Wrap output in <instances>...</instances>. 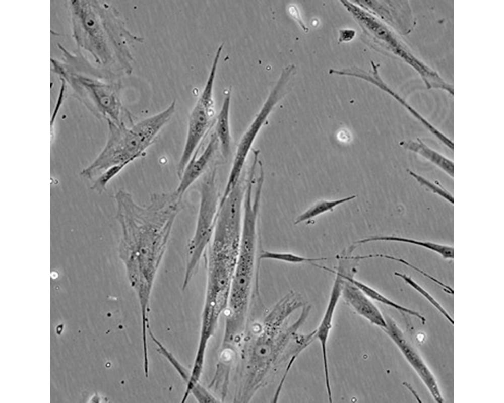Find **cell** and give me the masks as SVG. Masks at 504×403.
Instances as JSON below:
<instances>
[{
    "instance_id": "52a82bcc",
    "label": "cell",
    "mask_w": 504,
    "mask_h": 403,
    "mask_svg": "<svg viewBox=\"0 0 504 403\" xmlns=\"http://www.w3.org/2000/svg\"><path fill=\"white\" fill-rule=\"evenodd\" d=\"M75 89L76 96L98 118L119 123L124 112L120 98L121 83L103 72L95 78L62 72Z\"/></svg>"
},
{
    "instance_id": "9a60e30c",
    "label": "cell",
    "mask_w": 504,
    "mask_h": 403,
    "mask_svg": "<svg viewBox=\"0 0 504 403\" xmlns=\"http://www.w3.org/2000/svg\"><path fill=\"white\" fill-rule=\"evenodd\" d=\"M400 145L426 159L451 178L454 176L453 161L436 150L431 148L419 138L414 140L404 141Z\"/></svg>"
},
{
    "instance_id": "ba28073f",
    "label": "cell",
    "mask_w": 504,
    "mask_h": 403,
    "mask_svg": "<svg viewBox=\"0 0 504 403\" xmlns=\"http://www.w3.org/2000/svg\"><path fill=\"white\" fill-rule=\"evenodd\" d=\"M295 66L290 64L282 69L260 109L242 134L235 151L223 195H226L237 183L249 151L261 129L275 106L291 90L296 74Z\"/></svg>"
},
{
    "instance_id": "603a6c76",
    "label": "cell",
    "mask_w": 504,
    "mask_h": 403,
    "mask_svg": "<svg viewBox=\"0 0 504 403\" xmlns=\"http://www.w3.org/2000/svg\"><path fill=\"white\" fill-rule=\"evenodd\" d=\"M385 258V259H390V260H393V261H397V262L403 263L404 265H406V266H407L408 267H411L412 268H413V270H415L416 271H417L418 272L420 273L421 274H422V275H423L424 277L428 278L429 279H430L431 281H433L434 283H436L437 285L440 286L441 287H442L446 290V291L447 292H448L449 293H451V294H453V289L451 288H450L449 286L446 285V284H444L443 282H442L441 281H439L438 280H437V279H436L434 277L431 276L430 275H429L428 273H426L425 272L423 271L421 269L417 267V266L414 265L413 264L410 263V262H408L407 261H406V260H404V259H403L402 258H398V257H395V256H391V255H384V254H369V255H366L361 256V259H368V258Z\"/></svg>"
},
{
    "instance_id": "d6986e66",
    "label": "cell",
    "mask_w": 504,
    "mask_h": 403,
    "mask_svg": "<svg viewBox=\"0 0 504 403\" xmlns=\"http://www.w3.org/2000/svg\"><path fill=\"white\" fill-rule=\"evenodd\" d=\"M259 258L260 260H273L294 264L313 263L327 259L325 257H306L291 252H274L264 250L261 251Z\"/></svg>"
},
{
    "instance_id": "7402d4cb",
    "label": "cell",
    "mask_w": 504,
    "mask_h": 403,
    "mask_svg": "<svg viewBox=\"0 0 504 403\" xmlns=\"http://www.w3.org/2000/svg\"><path fill=\"white\" fill-rule=\"evenodd\" d=\"M394 274L396 276L403 280L405 282L424 297L437 309H438L441 313H442V314L450 322H451L452 324H453V321L451 317L449 315L446 310L438 303V302L426 290L415 282L411 277L406 274L398 272H395Z\"/></svg>"
},
{
    "instance_id": "ffe728a7",
    "label": "cell",
    "mask_w": 504,
    "mask_h": 403,
    "mask_svg": "<svg viewBox=\"0 0 504 403\" xmlns=\"http://www.w3.org/2000/svg\"><path fill=\"white\" fill-rule=\"evenodd\" d=\"M407 171L420 186L426 190L438 195L451 204H453L454 198L452 194L442 186L439 182L436 183L432 181L411 170L407 169Z\"/></svg>"
},
{
    "instance_id": "8992f818",
    "label": "cell",
    "mask_w": 504,
    "mask_h": 403,
    "mask_svg": "<svg viewBox=\"0 0 504 403\" xmlns=\"http://www.w3.org/2000/svg\"><path fill=\"white\" fill-rule=\"evenodd\" d=\"M215 166L206 172L201 182L199 207L193 236L186 247V262L182 290H185L198 270L216 226L220 198L216 184Z\"/></svg>"
},
{
    "instance_id": "9c48e42d",
    "label": "cell",
    "mask_w": 504,
    "mask_h": 403,
    "mask_svg": "<svg viewBox=\"0 0 504 403\" xmlns=\"http://www.w3.org/2000/svg\"><path fill=\"white\" fill-rule=\"evenodd\" d=\"M219 53L214 55L206 83L190 114L186 137L177 169L180 179L183 172L210 129L215 114L213 89Z\"/></svg>"
},
{
    "instance_id": "7a4b0ae2",
    "label": "cell",
    "mask_w": 504,
    "mask_h": 403,
    "mask_svg": "<svg viewBox=\"0 0 504 403\" xmlns=\"http://www.w3.org/2000/svg\"><path fill=\"white\" fill-rule=\"evenodd\" d=\"M182 198L175 191L153 193L147 205L141 206L123 189L114 195L115 219L121 231L118 256L137 297L144 331L149 326L150 302L157 274L175 219L184 208Z\"/></svg>"
},
{
    "instance_id": "3957f363",
    "label": "cell",
    "mask_w": 504,
    "mask_h": 403,
    "mask_svg": "<svg viewBox=\"0 0 504 403\" xmlns=\"http://www.w3.org/2000/svg\"><path fill=\"white\" fill-rule=\"evenodd\" d=\"M74 33L82 47L90 51L103 71L120 78L133 72L132 46L144 38L131 32L113 6L101 1L72 4Z\"/></svg>"
},
{
    "instance_id": "2e32d148",
    "label": "cell",
    "mask_w": 504,
    "mask_h": 403,
    "mask_svg": "<svg viewBox=\"0 0 504 403\" xmlns=\"http://www.w3.org/2000/svg\"><path fill=\"white\" fill-rule=\"evenodd\" d=\"M375 241H390L411 244L430 250L438 254L446 259H453L454 258V248L453 246L432 241H422L397 236L382 235L371 236L355 242L354 245L356 246Z\"/></svg>"
},
{
    "instance_id": "4fadbf2b",
    "label": "cell",
    "mask_w": 504,
    "mask_h": 403,
    "mask_svg": "<svg viewBox=\"0 0 504 403\" xmlns=\"http://www.w3.org/2000/svg\"><path fill=\"white\" fill-rule=\"evenodd\" d=\"M218 147L217 138L213 132L202 153L198 156V151L196 152L186 165L174 190L177 194L183 197L189 187L206 171Z\"/></svg>"
},
{
    "instance_id": "e0dca14e",
    "label": "cell",
    "mask_w": 504,
    "mask_h": 403,
    "mask_svg": "<svg viewBox=\"0 0 504 403\" xmlns=\"http://www.w3.org/2000/svg\"><path fill=\"white\" fill-rule=\"evenodd\" d=\"M343 276L345 280L350 282L357 286L371 300L376 301L388 306L391 307L401 312L407 313L409 314L415 316L418 318L422 321V323L423 324L425 323L426 319L417 312L408 309L394 302L382 294L381 293L379 292L378 291L376 290L375 289L362 282L359 281L358 280L355 279L353 277L352 275L346 274L344 273Z\"/></svg>"
},
{
    "instance_id": "30bf717a",
    "label": "cell",
    "mask_w": 504,
    "mask_h": 403,
    "mask_svg": "<svg viewBox=\"0 0 504 403\" xmlns=\"http://www.w3.org/2000/svg\"><path fill=\"white\" fill-rule=\"evenodd\" d=\"M343 268V262L339 261L337 270L335 271H331L335 274V278L324 314L318 327L315 329L316 339L319 340L321 345L325 383L328 401L330 402H333V399L329 377L327 345L330 331L333 326V320L335 310L340 297L341 296V291L344 281V279L343 277L344 273Z\"/></svg>"
},
{
    "instance_id": "ac0fdd59",
    "label": "cell",
    "mask_w": 504,
    "mask_h": 403,
    "mask_svg": "<svg viewBox=\"0 0 504 403\" xmlns=\"http://www.w3.org/2000/svg\"><path fill=\"white\" fill-rule=\"evenodd\" d=\"M356 197V195H351L334 200H320L297 216L295 219L294 224L298 225L326 212L333 211L338 206L354 199Z\"/></svg>"
},
{
    "instance_id": "7c38bea8",
    "label": "cell",
    "mask_w": 504,
    "mask_h": 403,
    "mask_svg": "<svg viewBox=\"0 0 504 403\" xmlns=\"http://www.w3.org/2000/svg\"><path fill=\"white\" fill-rule=\"evenodd\" d=\"M341 296L354 312L370 323L382 329L387 326L385 317L372 300L357 286L345 279Z\"/></svg>"
},
{
    "instance_id": "5bb4252c",
    "label": "cell",
    "mask_w": 504,
    "mask_h": 403,
    "mask_svg": "<svg viewBox=\"0 0 504 403\" xmlns=\"http://www.w3.org/2000/svg\"><path fill=\"white\" fill-rule=\"evenodd\" d=\"M231 88H229L224 94L220 111L216 118L215 133L217 138L221 154L225 159L230 155L232 136L230 124V109Z\"/></svg>"
},
{
    "instance_id": "5b68a950",
    "label": "cell",
    "mask_w": 504,
    "mask_h": 403,
    "mask_svg": "<svg viewBox=\"0 0 504 403\" xmlns=\"http://www.w3.org/2000/svg\"><path fill=\"white\" fill-rule=\"evenodd\" d=\"M253 186L249 183L246 188L238 255L228 300L229 306L238 311L248 309L259 291L258 224L263 186H256L253 197Z\"/></svg>"
},
{
    "instance_id": "8fae6325",
    "label": "cell",
    "mask_w": 504,
    "mask_h": 403,
    "mask_svg": "<svg viewBox=\"0 0 504 403\" xmlns=\"http://www.w3.org/2000/svg\"><path fill=\"white\" fill-rule=\"evenodd\" d=\"M387 326L382 329L401 351L411 366L424 382L431 395L438 402H443V398L436 381L428 368L409 342L396 322L389 317L386 318Z\"/></svg>"
},
{
    "instance_id": "277c9868",
    "label": "cell",
    "mask_w": 504,
    "mask_h": 403,
    "mask_svg": "<svg viewBox=\"0 0 504 403\" xmlns=\"http://www.w3.org/2000/svg\"><path fill=\"white\" fill-rule=\"evenodd\" d=\"M176 101L165 109L135 123L127 124L124 120L119 123L108 122L109 132L101 152L80 175L95 180L108 168L118 164H130L139 158L155 141L158 134L173 115Z\"/></svg>"
},
{
    "instance_id": "44dd1931",
    "label": "cell",
    "mask_w": 504,
    "mask_h": 403,
    "mask_svg": "<svg viewBox=\"0 0 504 403\" xmlns=\"http://www.w3.org/2000/svg\"><path fill=\"white\" fill-rule=\"evenodd\" d=\"M128 165L123 163L114 165L104 171L94 180L91 189L102 193L106 190L108 183Z\"/></svg>"
},
{
    "instance_id": "6da1fadb",
    "label": "cell",
    "mask_w": 504,
    "mask_h": 403,
    "mask_svg": "<svg viewBox=\"0 0 504 403\" xmlns=\"http://www.w3.org/2000/svg\"><path fill=\"white\" fill-rule=\"evenodd\" d=\"M304 304L300 294L291 291L260 319L249 315L237 350L234 402H249L280 370L284 368L287 375L298 355L316 339L314 330L297 332L310 311Z\"/></svg>"
}]
</instances>
